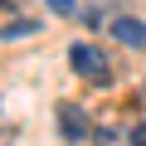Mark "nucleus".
<instances>
[{
  "label": "nucleus",
  "instance_id": "obj_2",
  "mask_svg": "<svg viewBox=\"0 0 146 146\" xmlns=\"http://www.w3.org/2000/svg\"><path fill=\"white\" fill-rule=\"evenodd\" d=\"M54 112H58V136H63L68 146H78V141H93V127H88V112H83L78 102H58Z\"/></svg>",
  "mask_w": 146,
  "mask_h": 146
},
{
  "label": "nucleus",
  "instance_id": "obj_5",
  "mask_svg": "<svg viewBox=\"0 0 146 146\" xmlns=\"http://www.w3.org/2000/svg\"><path fill=\"white\" fill-rule=\"evenodd\" d=\"M93 146H117V131H107V127H93Z\"/></svg>",
  "mask_w": 146,
  "mask_h": 146
},
{
  "label": "nucleus",
  "instance_id": "obj_7",
  "mask_svg": "<svg viewBox=\"0 0 146 146\" xmlns=\"http://www.w3.org/2000/svg\"><path fill=\"white\" fill-rule=\"evenodd\" d=\"M127 146H146V122H136V127H131V136H127Z\"/></svg>",
  "mask_w": 146,
  "mask_h": 146
},
{
  "label": "nucleus",
  "instance_id": "obj_1",
  "mask_svg": "<svg viewBox=\"0 0 146 146\" xmlns=\"http://www.w3.org/2000/svg\"><path fill=\"white\" fill-rule=\"evenodd\" d=\"M68 63H73V73L88 78L93 88H107V83H112V63H107V54H102L98 44H73V49H68Z\"/></svg>",
  "mask_w": 146,
  "mask_h": 146
},
{
  "label": "nucleus",
  "instance_id": "obj_4",
  "mask_svg": "<svg viewBox=\"0 0 146 146\" xmlns=\"http://www.w3.org/2000/svg\"><path fill=\"white\" fill-rule=\"evenodd\" d=\"M39 25L34 20H10V25H0V39H25V34H34Z\"/></svg>",
  "mask_w": 146,
  "mask_h": 146
},
{
  "label": "nucleus",
  "instance_id": "obj_6",
  "mask_svg": "<svg viewBox=\"0 0 146 146\" xmlns=\"http://www.w3.org/2000/svg\"><path fill=\"white\" fill-rule=\"evenodd\" d=\"M44 5H49L54 15H73V10H78V0H44Z\"/></svg>",
  "mask_w": 146,
  "mask_h": 146
},
{
  "label": "nucleus",
  "instance_id": "obj_3",
  "mask_svg": "<svg viewBox=\"0 0 146 146\" xmlns=\"http://www.w3.org/2000/svg\"><path fill=\"white\" fill-rule=\"evenodd\" d=\"M107 29L117 34V44H127V49H146V25H141L136 15H112Z\"/></svg>",
  "mask_w": 146,
  "mask_h": 146
}]
</instances>
